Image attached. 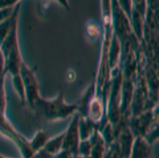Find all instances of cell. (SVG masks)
<instances>
[{
  "label": "cell",
  "mask_w": 159,
  "mask_h": 158,
  "mask_svg": "<svg viewBox=\"0 0 159 158\" xmlns=\"http://www.w3.org/2000/svg\"><path fill=\"white\" fill-rule=\"evenodd\" d=\"M62 141H64V133L60 136L53 137V138H49L45 146H44V150H45L49 156H56L62 150Z\"/></svg>",
  "instance_id": "8fae6325"
},
{
  "label": "cell",
  "mask_w": 159,
  "mask_h": 158,
  "mask_svg": "<svg viewBox=\"0 0 159 158\" xmlns=\"http://www.w3.org/2000/svg\"><path fill=\"white\" fill-rule=\"evenodd\" d=\"M20 75L23 78L24 84V92H25V100L31 105V108L34 106V102L39 98V82L36 80V76L31 68H28L25 64H21V69H20Z\"/></svg>",
  "instance_id": "7a4b0ae2"
},
{
  "label": "cell",
  "mask_w": 159,
  "mask_h": 158,
  "mask_svg": "<svg viewBox=\"0 0 159 158\" xmlns=\"http://www.w3.org/2000/svg\"><path fill=\"white\" fill-rule=\"evenodd\" d=\"M73 158H81V156H78V154H76V156H74Z\"/></svg>",
  "instance_id": "ffe728a7"
},
{
  "label": "cell",
  "mask_w": 159,
  "mask_h": 158,
  "mask_svg": "<svg viewBox=\"0 0 159 158\" xmlns=\"http://www.w3.org/2000/svg\"><path fill=\"white\" fill-rule=\"evenodd\" d=\"M48 140H49V136L45 132H37L36 134H34V137L31 140V142H29V145H31L32 150L36 153L39 150L44 149V146H45Z\"/></svg>",
  "instance_id": "7c38bea8"
},
{
  "label": "cell",
  "mask_w": 159,
  "mask_h": 158,
  "mask_svg": "<svg viewBox=\"0 0 159 158\" xmlns=\"http://www.w3.org/2000/svg\"><path fill=\"white\" fill-rule=\"evenodd\" d=\"M154 121H155V116H154V113L151 110L142 112L139 114L133 116V118L129 121V128H130L134 137L137 136L146 137L147 132L150 130L151 125L154 124Z\"/></svg>",
  "instance_id": "277c9868"
},
{
  "label": "cell",
  "mask_w": 159,
  "mask_h": 158,
  "mask_svg": "<svg viewBox=\"0 0 159 158\" xmlns=\"http://www.w3.org/2000/svg\"><path fill=\"white\" fill-rule=\"evenodd\" d=\"M129 158H151V144L146 140V137H134Z\"/></svg>",
  "instance_id": "5b68a950"
},
{
  "label": "cell",
  "mask_w": 159,
  "mask_h": 158,
  "mask_svg": "<svg viewBox=\"0 0 159 158\" xmlns=\"http://www.w3.org/2000/svg\"><path fill=\"white\" fill-rule=\"evenodd\" d=\"M57 2L61 3V4H62V6L65 7V8H68V3H66V0H57Z\"/></svg>",
  "instance_id": "d6986e66"
},
{
  "label": "cell",
  "mask_w": 159,
  "mask_h": 158,
  "mask_svg": "<svg viewBox=\"0 0 159 158\" xmlns=\"http://www.w3.org/2000/svg\"><path fill=\"white\" fill-rule=\"evenodd\" d=\"M21 64L23 60H21V55H20V49L19 47H16L6 57V72H8L11 76H19Z\"/></svg>",
  "instance_id": "8992f818"
},
{
  "label": "cell",
  "mask_w": 159,
  "mask_h": 158,
  "mask_svg": "<svg viewBox=\"0 0 159 158\" xmlns=\"http://www.w3.org/2000/svg\"><path fill=\"white\" fill-rule=\"evenodd\" d=\"M3 73H6V57L0 49V75H3Z\"/></svg>",
  "instance_id": "ac0fdd59"
},
{
  "label": "cell",
  "mask_w": 159,
  "mask_h": 158,
  "mask_svg": "<svg viewBox=\"0 0 159 158\" xmlns=\"http://www.w3.org/2000/svg\"><path fill=\"white\" fill-rule=\"evenodd\" d=\"M78 130H80V138H81V140H89L93 133L97 130V124H94L89 117L80 116Z\"/></svg>",
  "instance_id": "30bf717a"
},
{
  "label": "cell",
  "mask_w": 159,
  "mask_h": 158,
  "mask_svg": "<svg viewBox=\"0 0 159 158\" xmlns=\"http://www.w3.org/2000/svg\"><path fill=\"white\" fill-rule=\"evenodd\" d=\"M118 53H119L118 43H117V40H114L113 45H111V51H110V60H109V67L111 69L116 68L117 63H118Z\"/></svg>",
  "instance_id": "9a60e30c"
},
{
  "label": "cell",
  "mask_w": 159,
  "mask_h": 158,
  "mask_svg": "<svg viewBox=\"0 0 159 158\" xmlns=\"http://www.w3.org/2000/svg\"><path fill=\"white\" fill-rule=\"evenodd\" d=\"M15 11V7H6V8H0V23L7 20L12 16V13Z\"/></svg>",
  "instance_id": "2e32d148"
},
{
  "label": "cell",
  "mask_w": 159,
  "mask_h": 158,
  "mask_svg": "<svg viewBox=\"0 0 159 158\" xmlns=\"http://www.w3.org/2000/svg\"><path fill=\"white\" fill-rule=\"evenodd\" d=\"M20 0H0V8H6V7H15Z\"/></svg>",
  "instance_id": "e0dca14e"
},
{
  "label": "cell",
  "mask_w": 159,
  "mask_h": 158,
  "mask_svg": "<svg viewBox=\"0 0 159 158\" xmlns=\"http://www.w3.org/2000/svg\"><path fill=\"white\" fill-rule=\"evenodd\" d=\"M81 158H92V157H81Z\"/></svg>",
  "instance_id": "44dd1931"
},
{
  "label": "cell",
  "mask_w": 159,
  "mask_h": 158,
  "mask_svg": "<svg viewBox=\"0 0 159 158\" xmlns=\"http://www.w3.org/2000/svg\"><path fill=\"white\" fill-rule=\"evenodd\" d=\"M146 140H147L148 142H150V144H152L154 141L159 140V118H158V120L154 121V124L151 125L150 130L147 132V134H146Z\"/></svg>",
  "instance_id": "4fadbf2b"
},
{
  "label": "cell",
  "mask_w": 159,
  "mask_h": 158,
  "mask_svg": "<svg viewBox=\"0 0 159 158\" xmlns=\"http://www.w3.org/2000/svg\"><path fill=\"white\" fill-rule=\"evenodd\" d=\"M16 47H19V44H17V19L15 20L11 31H9V33L7 35V37L4 39L2 44H0V49H2L4 57H7L8 53Z\"/></svg>",
  "instance_id": "9c48e42d"
},
{
  "label": "cell",
  "mask_w": 159,
  "mask_h": 158,
  "mask_svg": "<svg viewBox=\"0 0 159 158\" xmlns=\"http://www.w3.org/2000/svg\"><path fill=\"white\" fill-rule=\"evenodd\" d=\"M96 92H97L96 84H92V85L88 88V91L81 96V100L77 102V113L81 117H88L89 108H90V104L93 101L94 96H96Z\"/></svg>",
  "instance_id": "52a82bcc"
},
{
  "label": "cell",
  "mask_w": 159,
  "mask_h": 158,
  "mask_svg": "<svg viewBox=\"0 0 159 158\" xmlns=\"http://www.w3.org/2000/svg\"><path fill=\"white\" fill-rule=\"evenodd\" d=\"M90 151H92V144L90 140H81L78 145V156L81 157H90Z\"/></svg>",
  "instance_id": "5bb4252c"
},
{
  "label": "cell",
  "mask_w": 159,
  "mask_h": 158,
  "mask_svg": "<svg viewBox=\"0 0 159 158\" xmlns=\"http://www.w3.org/2000/svg\"><path fill=\"white\" fill-rule=\"evenodd\" d=\"M0 158H4V157H2V156H0Z\"/></svg>",
  "instance_id": "7402d4cb"
},
{
  "label": "cell",
  "mask_w": 159,
  "mask_h": 158,
  "mask_svg": "<svg viewBox=\"0 0 159 158\" xmlns=\"http://www.w3.org/2000/svg\"><path fill=\"white\" fill-rule=\"evenodd\" d=\"M92 144V151H90V157L92 158H103L105 153L107 149V144L103 140L102 134L98 130H96L92 134V137L89 138Z\"/></svg>",
  "instance_id": "ba28073f"
},
{
  "label": "cell",
  "mask_w": 159,
  "mask_h": 158,
  "mask_svg": "<svg viewBox=\"0 0 159 158\" xmlns=\"http://www.w3.org/2000/svg\"><path fill=\"white\" fill-rule=\"evenodd\" d=\"M33 109H36L39 114L49 121L65 120L77 113V104H66L64 100V93L60 92L52 100H45L41 96L34 102Z\"/></svg>",
  "instance_id": "6da1fadb"
},
{
  "label": "cell",
  "mask_w": 159,
  "mask_h": 158,
  "mask_svg": "<svg viewBox=\"0 0 159 158\" xmlns=\"http://www.w3.org/2000/svg\"><path fill=\"white\" fill-rule=\"evenodd\" d=\"M78 122H80V114L76 113L73 116V120L68 129L64 133V141H62V150L70 151L72 154H78V145H80V130H78Z\"/></svg>",
  "instance_id": "3957f363"
}]
</instances>
